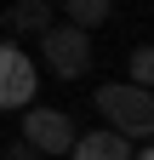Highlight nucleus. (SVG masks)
Instances as JSON below:
<instances>
[{"mask_svg": "<svg viewBox=\"0 0 154 160\" xmlns=\"http://www.w3.org/2000/svg\"><path fill=\"white\" fill-rule=\"evenodd\" d=\"M97 114L114 126V137H154V92L131 86V80H120V86H97Z\"/></svg>", "mask_w": 154, "mask_h": 160, "instance_id": "1", "label": "nucleus"}, {"mask_svg": "<svg viewBox=\"0 0 154 160\" xmlns=\"http://www.w3.org/2000/svg\"><path fill=\"white\" fill-rule=\"evenodd\" d=\"M40 52H46L51 74H63V80H80V74L91 69V34L69 29V23H51V29L40 34Z\"/></svg>", "mask_w": 154, "mask_h": 160, "instance_id": "2", "label": "nucleus"}, {"mask_svg": "<svg viewBox=\"0 0 154 160\" xmlns=\"http://www.w3.org/2000/svg\"><path fill=\"white\" fill-rule=\"evenodd\" d=\"M74 137H80V132H74V120H69L63 109H40V103H34V109L23 114V143L40 154V160H46V154H69Z\"/></svg>", "mask_w": 154, "mask_h": 160, "instance_id": "3", "label": "nucleus"}, {"mask_svg": "<svg viewBox=\"0 0 154 160\" xmlns=\"http://www.w3.org/2000/svg\"><path fill=\"white\" fill-rule=\"evenodd\" d=\"M0 109H34V63L23 46H0Z\"/></svg>", "mask_w": 154, "mask_h": 160, "instance_id": "4", "label": "nucleus"}, {"mask_svg": "<svg viewBox=\"0 0 154 160\" xmlns=\"http://www.w3.org/2000/svg\"><path fill=\"white\" fill-rule=\"evenodd\" d=\"M69 154H74V160H131L137 149H131L126 137H114V132H80Z\"/></svg>", "mask_w": 154, "mask_h": 160, "instance_id": "5", "label": "nucleus"}, {"mask_svg": "<svg viewBox=\"0 0 154 160\" xmlns=\"http://www.w3.org/2000/svg\"><path fill=\"white\" fill-rule=\"evenodd\" d=\"M51 23H57V17H51L46 0H17V6H6V29L12 34H46Z\"/></svg>", "mask_w": 154, "mask_h": 160, "instance_id": "6", "label": "nucleus"}, {"mask_svg": "<svg viewBox=\"0 0 154 160\" xmlns=\"http://www.w3.org/2000/svg\"><path fill=\"white\" fill-rule=\"evenodd\" d=\"M108 17H114L108 0H69V29H80V34H91L97 23H108Z\"/></svg>", "mask_w": 154, "mask_h": 160, "instance_id": "7", "label": "nucleus"}, {"mask_svg": "<svg viewBox=\"0 0 154 160\" xmlns=\"http://www.w3.org/2000/svg\"><path fill=\"white\" fill-rule=\"evenodd\" d=\"M131 86H154V46H137V52H131Z\"/></svg>", "mask_w": 154, "mask_h": 160, "instance_id": "8", "label": "nucleus"}, {"mask_svg": "<svg viewBox=\"0 0 154 160\" xmlns=\"http://www.w3.org/2000/svg\"><path fill=\"white\" fill-rule=\"evenodd\" d=\"M0 160H40V154H34L23 137H17V143H6V154H0Z\"/></svg>", "mask_w": 154, "mask_h": 160, "instance_id": "9", "label": "nucleus"}, {"mask_svg": "<svg viewBox=\"0 0 154 160\" xmlns=\"http://www.w3.org/2000/svg\"><path fill=\"white\" fill-rule=\"evenodd\" d=\"M131 160H154V143H148V149H137V154H131Z\"/></svg>", "mask_w": 154, "mask_h": 160, "instance_id": "10", "label": "nucleus"}]
</instances>
